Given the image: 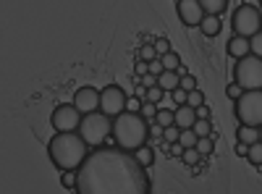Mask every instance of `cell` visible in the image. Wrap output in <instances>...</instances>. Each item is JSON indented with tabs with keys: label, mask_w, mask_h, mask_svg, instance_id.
Masks as SVG:
<instances>
[{
	"label": "cell",
	"mask_w": 262,
	"mask_h": 194,
	"mask_svg": "<svg viewBox=\"0 0 262 194\" xmlns=\"http://www.w3.org/2000/svg\"><path fill=\"white\" fill-rule=\"evenodd\" d=\"M186 102H189L191 107H202V105H205V95H202L200 90H191V92H189V100H186Z\"/></svg>",
	"instance_id": "f546056e"
},
{
	"label": "cell",
	"mask_w": 262,
	"mask_h": 194,
	"mask_svg": "<svg viewBox=\"0 0 262 194\" xmlns=\"http://www.w3.org/2000/svg\"><path fill=\"white\" fill-rule=\"evenodd\" d=\"M236 155L247 158V155H249V144H247V142H238V144H236Z\"/></svg>",
	"instance_id": "74e56055"
},
{
	"label": "cell",
	"mask_w": 262,
	"mask_h": 194,
	"mask_svg": "<svg viewBox=\"0 0 262 194\" xmlns=\"http://www.w3.org/2000/svg\"><path fill=\"white\" fill-rule=\"evenodd\" d=\"M231 27H233L236 34H242V37H254L262 29V8H257L252 3H242L233 11Z\"/></svg>",
	"instance_id": "52a82bcc"
},
{
	"label": "cell",
	"mask_w": 262,
	"mask_h": 194,
	"mask_svg": "<svg viewBox=\"0 0 262 194\" xmlns=\"http://www.w3.org/2000/svg\"><path fill=\"white\" fill-rule=\"evenodd\" d=\"M139 58L147 60V63H149V60H155V58H160L158 50H155V42H147V45H142V48H139Z\"/></svg>",
	"instance_id": "484cf974"
},
{
	"label": "cell",
	"mask_w": 262,
	"mask_h": 194,
	"mask_svg": "<svg viewBox=\"0 0 262 194\" xmlns=\"http://www.w3.org/2000/svg\"><path fill=\"white\" fill-rule=\"evenodd\" d=\"M228 55H233L236 60L238 58H244V55H249L252 53V42H249V37H242V34H233L231 39H228Z\"/></svg>",
	"instance_id": "7c38bea8"
},
{
	"label": "cell",
	"mask_w": 262,
	"mask_h": 194,
	"mask_svg": "<svg viewBox=\"0 0 262 194\" xmlns=\"http://www.w3.org/2000/svg\"><path fill=\"white\" fill-rule=\"evenodd\" d=\"M74 102L81 113H92L100 111V90L95 87H81L79 92H74Z\"/></svg>",
	"instance_id": "8fae6325"
},
{
	"label": "cell",
	"mask_w": 262,
	"mask_h": 194,
	"mask_svg": "<svg viewBox=\"0 0 262 194\" xmlns=\"http://www.w3.org/2000/svg\"><path fill=\"white\" fill-rule=\"evenodd\" d=\"M160 60H163V66L168 71H179L181 69V58H179V53H173V50H168L165 55H160Z\"/></svg>",
	"instance_id": "ac0fdd59"
},
{
	"label": "cell",
	"mask_w": 262,
	"mask_h": 194,
	"mask_svg": "<svg viewBox=\"0 0 262 194\" xmlns=\"http://www.w3.org/2000/svg\"><path fill=\"white\" fill-rule=\"evenodd\" d=\"M179 142H181L184 147H196V142H200V134H196L194 128H181Z\"/></svg>",
	"instance_id": "7402d4cb"
},
{
	"label": "cell",
	"mask_w": 262,
	"mask_h": 194,
	"mask_svg": "<svg viewBox=\"0 0 262 194\" xmlns=\"http://www.w3.org/2000/svg\"><path fill=\"white\" fill-rule=\"evenodd\" d=\"M165 71V66H163V60L160 58H155V60H149V74H155V76H160Z\"/></svg>",
	"instance_id": "e575fe53"
},
{
	"label": "cell",
	"mask_w": 262,
	"mask_h": 194,
	"mask_svg": "<svg viewBox=\"0 0 262 194\" xmlns=\"http://www.w3.org/2000/svg\"><path fill=\"white\" fill-rule=\"evenodd\" d=\"M181 87H184L186 92H191V90H196V79H194L191 74H181Z\"/></svg>",
	"instance_id": "d6a6232c"
},
{
	"label": "cell",
	"mask_w": 262,
	"mask_h": 194,
	"mask_svg": "<svg viewBox=\"0 0 262 194\" xmlns=\"http://www.w3.org/2000/svg\"><path fill=\"white\" fill-rule=\"evenodd\" d=\"M179 137H181V126H176V123H173V126H165L163 128V139L165 142H179Z\"/></svg>",
	"instance_id": "4316f807"
},
{
	"label": "cell",
	"mask_w": 262,
	"mask_h": 194,
	"mask_svg": "<svg viewBox=\"0 0 262 194\" xmlns=\"http://www.w3.org/2000/svg\"><path fill=\"white\" fill-rule=\"evenodd\" d=\"M128 107V97L126 92L118 87V84H107L105 90H100V111L107 113V116H118Z\"/></svg>",
	"instance_id": "9c48e42d"
},
{
	"label": "cell",
	"mask_w": 262,
	"mask_h": 194,
	"mask_svg": "<svg viewBox=\"0 0 262 194\" xmlns=\"http://www.w3.org/2000/svg\"><path fill=\"white\" fill-rule=\"evenodd\" d=\"M158 84L165 90V92H173V90H179L181 87V71H163L160 76H158Z\"/></svg>",
	"instance_id": "5bb4252c"
},
{
	"label": "cell",
	"mask_w": 262,
	"mask_h": 194,
	"mask_svg": "<svg viewBox=\"0 0 262 194\" xmlns=\"http://www.w3.org/2000/svg\"><path fill=\"white\" fill-rule=\"evenodd\" d=\"M137 158L142 160V165H152V163H155V149H152V147H147V144H142L139 149H137Z\"/></svg>",
	"instance_id": "603a6c76"
},
{
	"label": "cell",
	"mask_w": 262,
	"mask_h": 194,
	"mask_svg": "<svg viewBox=\"0 0 262 194\" xmlns=\"http://www.w3.org/2000/svg\"><path fill=\"white\" fill-rule=\"evenodd\" d=\"M259 8H262V0H259Z\"/></svg>",
	"instance_id": "60d3db41"
},
{
	"label": "cell",
	"mask_w": 262,
	"mask_h": 194,
	"mask_svg": "<svg viewBox=\"0 0 262 194\" xmlns=\"http://www.w3.org/2000/svg\"><path fill=\"white\" fill-rule=\"evenodd\" d=\"M196 118H200V113H196V107H191L189 102L179 105V111H176V126H181V128H191Z\"/></svg>",
	"instance_id": "4fadbf2b"
},
{
	"label": "cell",
	"mask_w": 262,
	"mask_h": 194,
	"mask_svg": "<svg viewBox=\"0 0 262 194\" xmlns=\"http://www.w3.org/2000/svg\"><path fill=\"white\" fill-rule=\"evenodd\" d=\"M179 18H181V24L186 27H200L202 24V18H205V8L200 0H179Z\"/></svg>",
	"instance_id": "30bf717a"
},
{
	"label": "cell",
	"mask_w": 262,
	"mask_h": 194,
	"mask_svg": "<svg viewBox=\"0 0 262 194\" xmlns=\"http://www.w3.org/2000/svg\"><path fill=\"white\" fill-rule=\"evenodd\" d=\"M191 128H194V132L200 134V137H212V123H210V118H205V116L196 118Z\"/></svg>",
	"instance_id": "d6986e66"
},
{
	"label": "cell",
	"mask_w": 262,
	"mask_h": 194,
	"mask_svg": "<svg viewBox=\"0 0 262 194\" xmlns=\"http://www.w3.org/2000/svg\"><path fill=\"white\" fill-rule=\"evenodd\" d=\"M200 29H202L205 37H215L217 32H221V16H217V13H205Z\"/></svg>",
	"instance_id": "9a60e30c"
},
{
	"label": "cell",
	"mask_w": 262,
	"mask_h": 194,
	"mask_svg": "<svg viewBox=\"0 0 262 194\" xmlns=\"http://www.w3.org/2000/svg\"><path fill=\"white\" fill-rule=\"evenodd\" d=\"M233 81H238L244 90H262V58L249 53L236 60Z\"/></svg>",
	"instance_id": "5b68a950"
},
{
	"label": "cell",
	"mask_w": 262,
	"mask_h": 194,
	"mask_svg": "<svg viewBox=\"0 0 262 194\" xmlns=\"http://www.w3.org/2000/svg\"><path fill=\"white\" fill-rule=\"evenodd\" d=\"M184 163L186 165H196V163H200L202 160V153H200V149H196V147H184Z\"/></svg>",
	"instance_id": "cb8c5ba5"
},
{
	"label": "cell",
	"mask_w": 262,
	"mask_h": 194,
	"mask_svg": "<svg viewBox=\"0 0 262 194\" xmlns=\"http://www.w3.org/2000/svg\"><path fill=\"white\" fill-rule=\"evenodd\" d=\"M238 142H247V144H254L259 142V126H249V123H238V132H236Z\"/></svg>",
	"instance_id": "2e32d148"
},
{
	"label": "cell",
	"mask_w": 262,
	"mask_h": 194,
	"mask_svg": "<svg viewBox=\"0 0 262 194\" xmlns=\"http://www.w3.org/2000/svg\"><path fill=\"white\" fill-rule=\"evenodd\" d=\"M259 139H262V126H259Z\"/></svg>",
	"instance_id": "ab89813d"
},
{
	"label": "cell",
	"mask_w": 262,
	"mask_h": 194,
	"mask_svg": "<svg viewBox=\"0 0 262 194\" xmlns=\"http://www.w3.org/2000/svg\"><path fill=\"white\" fill-rule=\"evenodd\" d=\"M158 102H149V100H144V105H142V116H147V118H155L158 116Z\"/></svg>",
	"instance_id": "4dcf8cb0"
},
{
	"label": "cell",
	"mask_w": 262,
	"mask_h": 194,
	"mask_svg": "<svg viewBox=\"0 0 262 194\" xmlns=\"http://www.w3.org/2000/svg\"><path fill=\"white\" fill-rule=\"evenodd\" d=\"M155 50H158V55H165V53L170 50V42H168L165 37H158V39H155Z\"/></svg>",
	"instance_id": "836d02e7"
},
{
	"label": "cell",
	"mask_w": 262,
	"mask_h": 194,
	"mask_svg": "<svg viewBox=\"0 0 262 194\" xmlns=\"http://www.w3.org/2000/svg\"><path fill=\"white\" fill-rule=\"evenodd\" d=\"M200 3H202L205 13H217L221 16L226 11V6H228V0H200Z\"/></svg>",
	"instance_id": "e0dca14e"
},
{
	"label": "cell",
	"mask_w": 262,
	"mask_h": 194,
	"mask_svg": "<svg viewBox=\"0 0 262 194\" xmlns=\"http://www.w3.org/2000/svg\"><path fill=\"white\" fill-rule=\"evenodd\" d=\"M233 113L238 123L262 126V90H244V95L236 100Z\"/></svg>",
	"instance_id": "8992f818"
},
{
	"label": "cell",
	"mask_w": 262,
	"mask_h": 194,
	"mask_svg": "<svg viewBox=\"0 0 262 194\" xmlns=\"http://www.w3.org/2000/svg\"><path fill=\"white\" fill-rule=\"evenodd\" d=\"M249 42H252V53L262 58V29H259L254 37H249Z\"/></svg>",
	"instance_id": "1f68e13d"
},
{
	"label": "cell",
	"mask_w": 262,
	"mask_h": 194,
	"mask_svg": "<svg viewBox=\"0 0 262 194\" xmlns=\"http://www.w3.org/2000/svg\"><path fill=\"white\" fill-rule=\"evenodd\" d=\"M155 84H158V76H155V74H149V71H147V74L142 76V87L149 90V87H155Z\"/></svg>",
	"instance_id": "8d00e7d4"
},
{
	"label": "cell",
	"mask_w": 262,
	"mask_h": 194,
	"mask_svg": "<svg viewBox=\"0 0 262 194\" xmlns=\"http://www.w3.org/2000/svg\"><path fill=\"white\" fill-rule=\"evenodd\" d=\"M226 95H228V97H231V100L236 102L238 97H242V95H244V87H242V84H238V81H231V84H228V87H226Z\"/></svg>",
	"instance_id": "83f0119b"
},
{
	"label": "cell",
	"mask_w": 262,
	"mask_h": 194,
	"mask_svg": "<svg viewBox=\"0 0 262 194\" xmlns=\"http://www.w3.org/2000/svg\"><path fill=\"white\" fill-rule=\"evenodd\" d=\"M196 113L205 116V118H210V107H207V105H202V107H196Z\"/></svg>",
	"instance_id": "f35d334b"
},
{
	"label": "cell",
	"mask_w": 262,
	"mask_h": 194,
	"mask_svg": "<svg viewBox=\"0 0 262 194\" xmlns=\"http://www.w3.org/2000/svg\"><path fill=\"white\" fill-rule=\"evenodd\" d=\"M48 155L58 170H79L90 155V144L76 132H55V137L48 142Z\"/></svg>",
	"instance_id": "7a4b0ae2"
},
{
	"label": "cell",
	"mask_w": 262,
	"mask_h": 194,
	"mask_svg": "<svg viewBox=\"0 0 262 194\" xmlns=\"http://www.w3.org/2000/svg\"><path fill=\"white\" fill-rule=\"evenodd\" d=\"M81 118H84V113L76 107V102H63L53 111L50 123H53L55 132H79Z\"/></svg>",
	"instance_id": "ba28073f"
},
{
	"label": "cell",
	"mask_w": 262,
	"mask_h": 194,
	"mask_svg": "<svg viewBox=\"0 0 262 194\" xmlns=\"http://www.w3.org/2000/svg\"><path fill=\"white\" fill-rule=\"evenodd\" d=\"M79 134L86 139V144H90V147H100L107 134H113V116H107L102 111L100 113L97 111L84 113L81 126H79Z\"/></svg>",
	"instance_id": "277c9868"
},
{
	"label": "cell",
	"mask_w": 262,
	"mask_h": 194,
	"mask_svg": "<svg viewBox=\"0 0 262 194\" xmlns=\"http://www.w3.org/2000/svg\"><path fill=\"white\" fill-rule=\"evenodd\" d=\"M155 123L158 126H173V123H176V111H165V107H163V111H158V116H155Z\"/></svg>",
	"instance_id": "ffe728a7"
},
{
	"label": "cell",
	"mask_w": 262,
	"mask_h": 194,
	"mask_svg": "<svg viewBox=\"0 0 262 194\" xmlns=\"http://www.w3.org/2000/svg\"><path fill=\"white\" fill-rule=\"evenodd\" d=\"M79 194H149L152 181L147 176V165L137 153L123 147H95L76 170Z\"/></svg>",
	"instance_id": "6da1fadb"
},
{
	"label": "cell",
	"mask_w": 262,
	"mask_h": 194,
	"mask_svg": "<svg viewBox=\"0 0 262 194\" xmlns=\"http://www.w3.org/2000/svg\"><path fill=\"white\" fill-rule=\"evenodd\" d=\"M60 184H63L66 189H76V170H63Z\"/></svg>",
	"instance_id": "f1b7e54d"
},
{
	"label": "cell",
	"mask_w": 262,
	"mask_h": 194,
	"mask_svg": "<svg viewBox=\"0 0 262 194\" xmlns=\"http://www.w3.org/2000/svg\"><path fill=\"white\" fill-rule=\"evenodd\" d=\"M196 149L202 153V158L212 155V149H215V139H212V137H200V142H196Z\"/></svg>",
	"instance_id": "d4e9b609"
},
{
	"label": "cell",
	"mask_w": 262,
	"mask_h": 194,
	"mask_svg": "<svg viewBox=\"0 0 262 194\" xmlns=\"http://www.w3.org/2000/svg\"><path fill=\"white\" fill-rule=\"evenodd\" d=\"M173 100H176L179 105H184V102L189 100V92H186L184 87H179V90H173Z\"/></svg>",
	"instance_id": "d590c367"
},
{
	"label": "cell",
	"mask_w": 262,
	"mask_h": 194,
	"mask_svg": "<svg viewBox=\"0 0 262 194\" xmlns=\"http://www.w3.org/2000/svg\"><path fill=\"white\" fill-rule=\"evenodd\" d=\"M247 160H249L252 165H259V168H262V139L254 142V144H249V155H247Z\"/></svg>",
	"instance_id": "44dd1931"
},
{
	"label": "cell",
	"mask_w": 262,
	"mask_h": 194,
	"mask_svg": "<svg viewBox=\"0 0 262 194\" xmlns=\"http://www.w3.org/2000/svg\"><path fill=\"white\" fill-rule=\"evenodd\" d=\"M152 134V128L147 123V116H142V111H131V113H118L113 118V139L118 147L123 149H131V153H137L142 144H147Z\"/></svg>",
	"instance_id": "3957f363"
}]
</instances>
